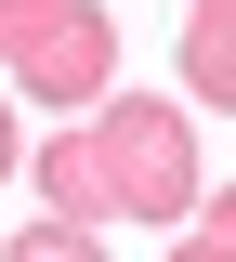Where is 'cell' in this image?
Instances as JSON below:
<instances>
[{
  "instance_id": "cell-1",
  "label": "cell",
  "mask_w": 236,
  "mask_h": 262,
  "mask_svg": "<svg viewBox=\"0 0 236 262\" xmlns=\"http://www.w3.org/2000/svg\"><path fill=\"white\" fill-rule=\"evenodd\" d=\"M92 131H105V170H118V210H132V223H197L210 210V184H197V105L118 92Z\"/></svg>"
},
{
  "instance_id": "cell-2",
  "label": "cell",
  "mask_w": 236,
  "mask_h": 262,
  "mask_svg": "<svg viewBox=\"0 0 236 262\" xmlns=\"http://www.w3.org/2000/svg\"><path fill=\"white\" fill-rule=\"evenodd\" d=\"M13 92L66 105V118H105V105H118V13H105V0H66V27L13 66Z\"/></svg>"
},
{
  "instance_id": "cell-3",
  "label": "cell",
  "mask_w": 236,
  "mask_h": 262,
  "mask_svg": "<svg viewBox=\"0 0 236 262\" xmlns=\"http://www.w3.org/2000/svg\"><path fill=\"white\" fill-rule=\"evenodd\" d=\"M27 184H39V210H53V223H105V210H118V170H105V131H92V118L53 131V144L27 158Z\"/></svg>"
},
{
  "instance_id": "cell-4",
  "label": "cell",
  "mask_w": 236,
  "mask_h": 262,
  "mask_svg": "<svg viewBox=\"0 0 236 262\" xmlns=\"http://www.w3.org/2000/svg\"><path fill=\"white\" fill-rule=\"evenodd\" d=\"M184 105L236 118V0H184Z\"/></svg>"
},
{
  "instance_id": "cell-5",
  "label": "cell",
  "mask_w": 236,
  "mask_h": 262,
  "mask_svg": "<svg viewBox=\"0 0 236 262\" xmlns=\"http://www.w3.org/2000/svg\"><path fill=\"white\" fill-rule=\"evenodd\" d=\"M0 262H105V236H92V223H53V210H39V223H13V236H0Z\"/></svg>"
},
{
  "instance_id": "cell-6",
  "label": "cell",
  "mask_w": 236,
  "mask_h": 262,
  "mask_svg": "<svg viewBox=\"0 0 236 262\" xmlns=\"http://www.w3.org/2000/svg\"><path fill=\"white\" fill-rule=\"evenodd\" d=\"M53 27H66V0H0V66H27Z\"/></svg>"
},
{
  "instance_id": "cell-7",
  "label": "cell",
  "mask_w": 236,
  "mask_h": 262,
  "mask_svg": "<svg viewBox=\"0 0 236 262\" xmlns=\"http://www.w3.org/2000/svg\"><path fill=\"white\" fill-rule=\"evenodd\" d=\"M27 158H39V144H27V118H13V92H0V184H13Z\"/></svg>"
},
{
  "instance_id": "cell-8",
  "label": "cell",
  "mask_w": 236,
  "mask_h": 262,
  "mask_svg": "<svg viewBox=\"0 0 236 262\" xmlns=\"http://www.w3.org/2000/svg\"><path fill=\"white\" fill-rule=\"evenodd\" d=\"M197 236H223V249H236V184H210V210H197Z\"/></svg>"
},
{
  "instance_id": "cell-9",
  "label": "cell",
  "mask_w": 236,
  "mask_h": 262,
  "mask_svg": "<svg viewBox=\"0 0 236 262\" xmlns=\"http://www.w3.org/2000/svg\"><path fill=\"white\" fill-rule=\"evenodd\" d=\"M170 262H236V249H223V236H170Z\"/></svg>"
}]
</instances>
